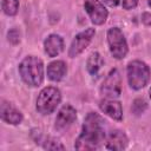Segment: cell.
Listing matches in <instances>:
<instances>
[{
  "label": "cell",
  "instance_id": "1",
  "mask_svg": "<svg viewBox=\"0 0 151 151\" xmlns=\"http://www.w3.org/2000/svg\"><path fill=\"white\" fill-rule=\"evenodd\" d=\"M103 125H104L103 118L96 112H90L85 117L81 134L76 140L74 147L78 150L98 149L105 138Z\"/></svg>",
  "mask_w": 151,
  "mask_h": 151
},
{
  "label": "cell",
  "instance_id": "2",
  "mask_svg": "<svg viewBox=\"0 0 151 151\" xmlns=\"http://www.w3.org/2000/svg\"><path fill=\"white\" fill-rule=\"evenodd\" d=\"M22 80L29 86H39L44 80V64L41 59L28 55L19 65Z\"/></svg>",
  "mask_w": 151,
  "mask_h": 151
},
{
  "label": "cell",
  "instance_id": "3",
  "mask_svg": "<svg viewBox=\"0 0 151 151\" xmlns=\"http://www.w3.org/2000/svg\"><path fill=\"white\" fill-rule=\"evenodd\" d=\"M149 79L150 68L145 63L140 60H133L127 65V80L131 88L140 90L147 84Z\"/></svg>",
  "mask_w": 151,
  "mask_h": 151
},
{
  "label": "cell",
  "instance_id": "4",
  "mask_svg": "<svg viewBox=\"0 0 151 151\" xmlns=\"http://www.w3.org/2000/svg\"><path fill=\"white\" fill-rule=\"evenodd\" d=\"M61 100L60 91L57 87L48 86L41 90L37 99V110L41 114L52 113Z\"/></svg>",
  "mask_w": 151,
  "mask_h": 151
},
{
  "label": "cell",
  "instance_id": "5",
  "mask_svg": "<svg viewBox=\"0 0 151 151\" xmlns=\"http://www.w3.org/2000/svg\"><path fill=\"white\" fill-rule=\"evenodd\" d=\"M107 41L110 46L111 54L116 59H123L127 54V44L123 32L117 28H110L107 32Z\"/></svg>",
  "mask_w": 151,
  "mask_h": 151
},
{
  "label": "cell",
  "instance_id": "6",
  "mask_svg": "<svg viewBox=\"0 0 151 151\" xmlns=\"http://www.w3.org/2000/svg\"><path fill=\"white\" fill-rule=\"evenodd\" d=\"M100 92L106 98H117L122 93V81H120V74L117 68H113L110 71L107 77L101 84Z\"/></svg>",
  "mask_w": 151,
  "mask_h": 151
},
{
  "label": "cell",
  "instance_id": "7",
  "mask_svg": "<svg viewBox=\"0 0 151 151\" xmlns=\"http://www.w3.org/2000/svg\"><path fill=\"white\" fill-rule=\"evenodd\" d=\"M94 33H96L94 28H87V29L78 33L74 37V39H73V41L71 44V47H70V51H68V55L71 58H74L78 54H80L87 47V45L91 42Z\"/></svg>",
  "mask_w": 151,
  "mask_h": 151
},
{
  "label": "cell",
  "instance_id": "8",
  "mask_svg": "<svg viewBox=\"0 0 151 151\" xmlns=\"http://www.w3.org/2000/svg\"><path fill=\"white\" fill-rule=\"evenodd\" d=\"M84 6L94 25H101L107 19V11L99 0H85Z\"/></svg>",
  "mask_w": 151,
  "mask_h": 151
},
{
  "label": "cell",
  "instance_id": "9",
  "mask_svg": "<svg viewBox=\"0 0 151 151\" xmlns=\"http://www.w3.org/2000/svg\"><path fill=\"white\" fill-rule=\"evenodd\" d=\"M76 119H77L76 110L68 104L64 105L60 109V111H59V113L55 118V129L59 130V131H63L66 127H68Z\"/></svg>",
  "mask_w": 151,
  "mask_h": 151
},
{
  "label": "cell",
  "instance_id": "10",
  "mask_svg": "<svg viewBox=\"0 0 151 151\" xmlns=\"http://www.w3.org/2000/svg\"><path fill=\"white\" fill-rule=\"evenodd\" d=\"M0 114H1V119L8 124H20L22 122V114L19 110H17L11 103L2 100L1 101V106H0Z\"/></svg>",
  "mask_w": 151,
  "mask_h": 151
},
{
  "label": "cell",
  "instance_id": "11",
  "mask_svg": "<svg viewBox=\"0 0 151 151\" xmlns=\"http://www.w3.org/2000/svg\"><path fill=\"white\" fill-rule=\"evenodd\" d=\"M100 110L107 114L109 117L116 119V120H120L123 118V110H122V104L117 100H112L110 98L104 99L100 101L99 104Z\"/></svg>",
  "mask_w": 151,
  "mask_h": 151
},
{
  "label": "cell",
  "instance_id": "12",
  "mask_svg": "<svg viewBox=\"0 0 151 151\" xmlns=\"http://www.w3.org/2000/svg\"><path fill=\"white\" fill-rule=\"evenodd\" d=\"M126 145H127V137L120 130L112 131L106 142V147L109 150H123L126 147Z\"/></svg>",
  "mask_w": 151,
  "mask_h": 151
},
{
  "label": "cell",
  "instance_id": "13",
  "mask_svg": "<svg viewBox=\"0 0 151 151\" xmlns=\"http://www.w3.org/2000/svg\"><path fill=\"white\" fill-rule=\"evenodd\" d=\"M45 52L48 54V57H57L63 50H64V41L61 37L57 34H51L44 42Z\"/></svg>",
  "mask_w": 151,
  "mask_h": 151
},
{
  "label": "cell",
  "instance_id": "14",
  "mask_svg": "<svg viewBox=\"0 0 151 151\" xmlns=\"http://www.w3.org/2000/svg\"><path fill=\"white\" fill-rule=\"evenodd\" d=\"M66 71H67L66 64L61 60H57L47 66V77L52 81H59L65 77Z\"/></svg>",
  "mask_w": 151,
  "mask_h": 151
},
{
  "label": "cell",
  "instance_id": "15",
  "mask_svg": "<svg viewBox=\"0 0 151 151\" xmlns=\"http://www.w3.org/2000/svg\"><path fill=\"white\" fill-rule=\"evenodd\" d=\"M103 65H104V60H103L101 55L98 52H94L88 57L86 67H87V71L90 72V74L96 76Z\"/></svg>",
  "mask_w": 151,
  "mask_h": 151
},
{
  "label": "cell",
  "instance_id": "16",
  "mask_svg": "<svg viewBox=\"0 0 151 151\" xmlns=\"http://www.w3.org/2000/svg\"><path fill=\"white\" fill-rule=\"evenodd\" d=\"M19 8V0H4L2 9L7 15H15Z\"/></svg>",
  "mask_w": 151,
  "mask_h": 151
},
{
  "label": "cell",
  "instance_id": "17",
  "mask_svg": "<svg viewBox=\"0 0 151 151\" xmlns=\"http://www.w3.org/2000/svg\"><path fill=\"white\" fill-rule=\"evenodd\" d=\"M146 107H147V105H146V101H145L144 99H140V98H138V99H136V100L133 101L131 110H132V112H133L136 116H138V114L143 113V112L146 110Z\"/></svg>",
  "mask_w": 151,
  "mask_h": 151
},
{
  "label": "cell",
  "instance_id": "18",
  "mask_svg": "<svg viewBox=\"0 0 151 151\" xmlns=\"http://www.w3.org/2000/svg\"><path fill=\"white\" fill-rule=\"evenodd\" d=\"M44 149H47V150H64V145L60 142L51 138V139H47L44 143Z\"/></svg>",
  "mask_w": 151,
  "mask_h": 151
},
{
  "label": "cell",
  "instance_id": "19",
  "mask_svg": "<svg viewBox=\"0 0 151 151\" xmlns=\"http://www.w3.org/2000/svg\"><path fill=\"white\" fill-rule=\"evenodd\" d=\"M7 37H8V41L12 42V44H14V45L20 41V33H19V31L17 28H12L8 32Z\"/></svg>",
  "mask_w": 151,
  "mask_h": 151
},
{
  "label": "cell",
  "instance_id": "20",
  "mask_svg": "<svg viewBox=\"0 0 151 151\" xmlns=\"http://www.w3.org/2000/svg\"><path fill=\"white\" fill-rule=\"evenodd\" d=\"M138 4V0H123V7L125 9H131L134 8Z\"/></svg>",
  "mask_w": 151,
  "mask_h": 151
},
{
  "label": "cell",
  "instance_id": "21",
  "mask_svg": "<svg viewBox=\"0 0 151 151\" xmlns=\"http://www.w3.org/2000/svg\"><path fill=\"white\" fill-rule=\"evenodd\" d=\"M142 21H143L145 25L151 26V13H147V12L143 13V15H142Z\"/></svg>",
  "mask_w": 151,
  "mask_h": 151
},
{
  "label": "cell",
  "instance_id": "22",
  "mask_svg": "<svg viewBox=\"0 0 151 151\" xmlns=\"http://www.w3.org/2000/svg\"><path fill=\"white\" fill-rule=\"evenodd\" d=\"M106 5H109V6H111V7H116L117 5H119V2H120V0H103Z\"/></svg>",
  "mask_w": 151,
  "mask_h": 151
},
{
  "label": "cell",
  "instance_id": "23",
  "mask_svg": "<svg viewBox=\"0 0 151 151\" xmlns=\"http://www.w3.org/2000/svg\"><path fill=\"white\" fill-rule=\"evenodd\" d=\"M149 5H150V6H151V0H149Z\"/></svg>",
  "mask_w": 151,
  "mask_h": 151
},
{
  "label": "cell",
  "instance_id": "24",
  "mask_svg": "<svg viewBox=\"0 0 151 151\" xmlns=\"http://www.w3.org/2000/svg\"><path fill=\"white\" fill-rule=\"evenodd\" d=\"M149 92H150V98H151V88H150V91H149Z\"/></svg>",
  "mask_w": 151,
  "mask_h": 151
}]
</instances>
